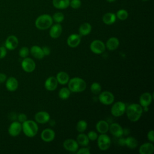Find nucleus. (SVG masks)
<instances>
[{
    "mask_svg": "<svg viewBox=\"0 0 154 154\" xmlns=\"http://www.w3.org/2000/svg\"><path fill=\"white\" fill-rule=\"evenodd\" d=\"M19 40L17 37L11 35L8 36L5 41V47L7 49L12 51L15 49L18 46Z\"/></svg>",
    "mask_w": 154,
    "mask_h": 154,
    "instance_id": "9b49d317",
    "label": "nucleus"
},
{
    "mask_svg": "<svg viewBox=\"0 0 154 154\" xmlns=\"http://www.w3.org/2000/svg\"><path fill=\"white\" fill-rule=\"evenodd\" d=\"M110 133L116 137H120L123 135V129L117 123H113L109 125V129Z\"/></svg>",
    "mask_w": 154,
    "mask_h": 154,
    "instance_id": "2eb2a0df",
    "label": "nucleus"
},
{
    "mask_svg": "<svg viewBox=\"0 0 154 154\" xmlns=\"http://www.w3.org/2000/svg\"><path fill=\"white\" fill-rule=\"evenodd\" d=\"M87 137H88L89 140L95 141L97 140L98 135L96 132H94L93 131H91L88 132V133L87 134Z\"/></svg>",
    "mask_w": 154,
    "mask_h": 154,
    "instance_id": "4c0bfd02",
    "label": "nucleus"
},
{
    "mask_svg": "<svg viewBox=\"0 0 154 154\" xmlns=\"http://www.w3.org/2000/svg\"><path fill=\"white\" fill-rule=\"evenodd\" d=\"M87 127V123L84 120H81L78 122L76 124V130L79 132H83L85 131Z\"/></svg>",
    "mask_w": 154,
    "mask_h": 154,
    "instance_id": "2f4dec72",
    "label": "nucleus"
},
{
    "mask_svg": "<svg viewBox=\"0 0 154 154\" xmlns=\"http://www.w3.org/2000/svg\"><path fill=\"white\" fill-rule=\"evenodd\" d=\"M22 131V124L19 122L14 121L9 126L8 132L10 136L16 137L19 135Z\"/></svg>",
    "mask_w": 154,
    "mask_h": 154,
    "instance_id": "9d476101",
    "label": "nucleus"
},
{
    "mask_svg": "<svg viewBox=\"0 0 154 154\" xmlns=\"http://www.w3.org/2000/svg\"><path fill=\"white\" fill-rule=\"evenodd\" d=\"M126 113L128 119L132 122H137L143 114V107L138 103H132L126 108Z\"/></svg>",
    "mask_w": 154,
    "mask_h": 154,
    "instance_id": "f257e3e1",
    "label": "nucleus"
},
{
    "mask_svg": "<svg viewBox=\"0 0 154 154\" xmlns=\"http://www.w3.org/2000/svg\"><path fill=\"white\" fill-rule=\"evenodd\" d=\"M7 55V49L5 46H0V59L4 58Z\"/></svg>",
    "mask_w": 154,
    "mask_h": 154,
    "instance_id": "a19ab883",
    "label": "nucleus"
},
{
    "mask_svg": "<svg viewBox=\"0 0 154 154\" xmlns=\"http://www.w3.org/2000/svg\"><path fill=\"white\" fill-rule=\"evenodd\" d=\"M143 1H148V0H143Z\"/></svg>",
    "mask_w": 154,
    "mask_h": 154,
    "instance_id": "09e8293b",
    "label": "nucleus"
},
{
    "mask_svg": "<svg viewBox=\"0 0 154 154\" xmlns=\"http://www.w3.org/2000/svg\"><path fill=\"white\" fill-rule=\"evenodd\" d=\"M70 93L71 91L69 89V88L63 87L58 91V96L60 99L63 100H65L69 97L70 95Z\"/></svg>",
    "mask_w": 154,
    "mask_h": 154,
    "instance_id": "7c9ffc66",
    "label": "nucleus"
},
{
    "mask_svg": "<svg viewBox=\"0 0 154 154\" xmlns=\"http://www.w3.org/2000/svg\"><path fill=\"white\" fill-rule=\"evenodd\" d=\"M63 147L67 151L75 152L78 149V143L76 140L69 138L63 142Z\"/></svg>",
    "mask_w": 154,
    "mask_h": 154,
    "instance_id": "f8f14e48",
    "label": "nucleus"
},
{
    "mask_svg": "<svg viewBox=\"0 0 154 154\" xmlns=\"http://www.w3.org/2000/svg\"><path fill=\"white\" fill-rule=\"evenodd\" d=\"M89 141L90 140L87 137V135L83 134L82 132L79 134L76 137L77 143L78 144L82 146H87L89 143Z\"/></svg>",
    "mask_w": 154,
    "mask_h": 154,
    "instance_id": "c85d7f7f",
    "label": "nucleus"
},
{
    "mask_svg": "<svg viewBox=\"0 0 154 154\" xmlns=\"http://www.w3.org/2000/svg\"><path fill=\"white\" fill-rule=\"evenodd\" d=\"M99 100L103 105H111L114 100V96L111 92L109 91H104L100 93L99 96Z\"/></svg>",
    "mask_w": 154,
    "mask_h": 154,
    "instance_id": "6e6552de",
    "label": "nucleus"
},
{
    "mask_svg": "<svg viewBox=\"0 0 154 154\" xmlns=\"http://www.w3.org/2000/svg\"><path fill=\"white\" fill-rule=\"evenodd\" d=\"M153 99V95H152L150 93L146 92L143 93L139 99L140 100V105L142 107L144 106H149Z\"/></svg>",
    "mask_w": 154,
    "mask_h": 154,
    "instance_id": "f3484780",
    "label": "nucleus"
},
{
    "mask_svg": "<svg viewBox=\"0 0 154 154\" xmlns=\"http://www.w3.org/2000/svg\"><path fill=\"white\" fill-rule=\"evenodd\" d=\"M63 28L61 25L60 23H57L53 25H51L49 30V35L52 38H57L61 34Z\"/></svg>",
    "mask_w": 154,
    "mask_h": 154,
    "instance_id": "a211bd4d",
    "label": "nucleus"
},
{
    "mask_svg": "<svg viewBox=\"0 0 154 154\" xmlns=\"http://www.w3.org/2000/svg\"><path fill=\"white\" fill-rule=\"evenodd\" d=\"M101 90H102L101 85L98 82H94L92 83V84L90 86V90L94 94L100 93Z\"/></svg>",
    "mask_w": 154,
    "mask_h": 154,
    "instance_id": "f704fd0d",
    "label": "nucleus"
},
{
    "mask_svg": "<svg viewBox=\"0 0 154 154\" xmlns=\"http://www.w3.org/2000/svg\"><path fill=\"white\" fill-rule=\"evenodd\" d=\"M21 66L22 69L28 73L33 72L35 69V63L34 61L30 58H24L22 61Z\"/></svg>",
    "mask_w": 154,
    "mask_h": 154,
    "instance_id": "1a4fd4ad",
    "label": "nucleus"
},
{
    "mask_svg": "<svg viewBox=\"0 0 154 154\" xmlns=\"http://www.w3.org/2000/svg\"><path fill=\"white\" fill-rule=\"evenodd\" d=\"M129 133V129H128L126 128L123 129V134H125V135H128Z\"/></svg>",
    "mask_w": 154,
    "mask_h": 154,
    "instance_id": "49530a36",
    "label": "nucleus"
},
{
    "mask_svg": "<svg viewBox=\"0 0 154 154\" xmlns=\"http://www.w3.org/2000/svg\"><path fill=\"white\" fill-rule=\"evenodd\" d=\"M91 25L89 23L85 22L82 23L79 28V32L80 35L85 36L89 34L91 31Z\"/></svg>",
    "mask_w": 154,
    "mask_h": 154,
    "instance_id": "cd10ccee",
    "label": "nucleus"
},
{
    "mask_svg": "<svg viewBox=\"0 0 154 154\" xmlns=\"http://www.w3.org/2000/svg\"><path fill=\"white\" fill-rule=\"evenodd\" d=\"M29 52H30L31 54L32 55V56L37 59L41 60V59L43 58V57H45L42 48L37 45L32 46Z\"/></svg>",
    "mask_w": 154,
    "mask_h": 154,
    "instance_id": "4be33fe9",
    "label": "nucleus"
},
{
    "mask_svg": "<svg viewBox=\"0 0 154 154\" xmlns=\"http://www.w3.org/2000/svg\"><path fill=\"white\" fill-rule=\"evenodd\" d=\"M109 124L105 120H99L96 125V128L100 134H105L109 129Z\"/></svg>",
    "mask_w": 154,
    "mask_h": 154,
    "instance_id": "b1692460",
    "label": "nucleus"
},
{
    "mask_svg": "<svg viewBox=\"0 0 154 154\" xmlns=\"http://www.w3.org/2000/svg\"><path fill=\"white\" fill-rule=\"evenodd\" d=\"M126 105L121 101L116 102L111 106V112L114 117H120L123 116L126 111Z\"/></svg>",
    "mask_w": 154,
    "mask_h": 154,
    "instance_id": "423d86ee",
    "label": "nucleus"
},
{
    "mask_svg": "<svg viewBox=\"0 0 154 154\" xmlns=\"http://www.w3.org/2000/svg\"><path fill=\"white\" fill-rule=\"evenodd\" d=\"M7 79V76L5 74L0 73V84H2L5 82Z\"/></svg>",
    "mask_w": 154,
    "mask_h": 154,
    "instance_id": "c03bdc74",
    "label": "nucleus"
},
{
    "mask_svg": "<svg viewBox=\"0 0 154 154\" xmlns=\"http://www.w3.org/2000/svg\"><path fill=\"white\" fill-rule=\"evenodd\" d=\"M42 48V50H43V54L45 55H49L51 53V49L50 48L48 47V46H43Z\"/></svg>",
    "mask_w": 154,
    "mask_h": 154,
    "instance_id": "37998d69",
    "label": "nucleus"
},
{
    "mask_svg": "<svg viewBox=\"0 0 154 154\" xmlns=\"http://www.w3.org/2000/svg\"><path fill=\"white\" fill-rule=\"evenodd\" d=\"M70 0H52L54 7L57 9L64 10L69 6Z\"/></svg>",
    "mask_w": 154,
    "mask_h": 154,
    "instance_id": "bb28decb",
    "label": "nucleus"
},
{
    "mask_svg": "<svg viewBox=\"0 0 154 154\" xmlns=\"http://www.w3.org/2000/svg\"><path fill=\"white\" fill-rule=\"evenodd\" d=\"M105 43L99 40H93L90 45V49L94 54H100L103 53L105 50Z\"/></svg>",
    "mask_w": 154,
    "mask_h": 154,
    "instance_id": "0eeeda50",
    "label": "nucleus"
},
{
    "mask_svg": "<svg viewBox=\"0 0 154 154\" xmlns=\"http://www.w3.org/2000/svg\"><path fill=\"white\" fill-rule=\"evenodd\" d=\"M116 14L111 12L105 13L102 17V20L103 23L108 25H112V23H114L116 22Z\"/></svg>",
    "mask_w": 154,
    "mask_h": 154,
    "instance_id": "a878e982",
    "label": "nucleus"
},
{
    "mask_svg": "<svg viewBox=\"0 0 154 154\" xmlns=\"http://www.w3.org/2000/svg\"><path fill=\"white\" fill-rule=\"evenodd\" d=\"M147 139L152 143L154 142V132L153 130H150L148 132L147 135Z\"/></svg>",
    "mask_w": 154,
    "mask_h": 154,
    "instance_id": "79ce46f5",
    "label": "nucleus"
},
{
    "mask_svg": "<svg viewBox=\"0 0 154 154\" xmlns=\"http://www.w3.org/2000/svg\"><path fill=\"white\" fill-rule=\"evenodd\" d=\"M81 40L80 35L77 34H72L67 38V44L70 48H76L79 45Z\"/></svg>",
    "mask_w": 154,
    "mask_h": 154,
    "instance_id": "dca6fc26",
    "label": "nucleus"
},
{
    "mask_svg": "<svg viewBox=\"0 0 154 154\" xmlns=\"http://www.w3.org/2000/svg\"><path fill=\"white\" fill-rule=\"evenodd\" d=\"M29 53V50L28 47L26 46H23L22 47L19 51V55L20 57L24 58L28 57Z\"/></svg>",
    "mask_w": 154,
    "mask_h": 154,
    "instance_id": "c9c22d12",
    "label": "nucleus"
},
{
    "mask_svg": "<svg viewBox=\"0 0 154 154\" xmlns=\"http://www.w3.org/2000/svg\"><path fill=\"white\" fill-rule=\"evenodd\" d=\"M40 137L43 141L49 143L52 141L54 140L55 133L52 129L46 128L42 132Z\"/></svg>",
    "mask_w": 154,
    "mask_h": 154,
    "instance_id": "ddd939ff",
    "label": "nucleus"
},
{
    "mask_svg": "<svg viewBox=\"0 0 154 154\" xmlns=\"http://www.w3.org/2000/svg\"><path fill=\"white\" fill-rule=\"evenodd\" d=\"M34 119L37 123L43 124L49 122L50 115L48 112L42 111L37 112L35 114Z\"/></svg>",
    "mask_w": 154,
    "mask_h": 154,
    "instance_id": "4468645a",
    "label": "nucleus"
},
{
    "mask_svg": "<svg viewBox=\"0 0 154 154\" xmlns=\"http://www.w3.org/2000/svg\"><path fill=\"white\" fill-rule=\"evenodd\" d=\"M86 87V82L83 79L79 77L73 78L68 82V88L71 92H82L85 90Z\"/></svg>",
    "mask_w": 154,
    "mask_h": 154,
    "instance_id": "f03ea898",
    "label": "nucleus"
},
{
    "mask_svg": "<svg viewBox=\"0 0 154 154\" xmlns=\"http://www.w3.org/2000/svg\"><path fill=\"white\" fill-rule=\"evenodd\" d=\"M17 119L20 123H23L27 120V116L23 113H20L17 116Z\"/></svg>",
    "mask_w": 154,
    "mask_h": 154,
    "instance_id": "ea45409f",
    "label": "nucleus"
},
{
    "mask_svg": "<svg viewBox=\"0 0 154 154\" xmlns=\"http://www.w3.org/2000/svg\"><path fill=\"white\" fill-rule=\"evenodd\" d=\"M69 5L73 9H78L81 6V1L80 0H71Z\"/></svg>",
    "mask_w": 154,
    "mask_h": 154,
    "instance_id": "e433bc0d",
    "label": "nucleus"
},
{
    "mask_svg": "<svg viewBox=\"0 0 154 154\" xmlns=\"http://www.w3.org/2000/svg\"><path fill=\"white\" fill-rule=\"evenodd\" d=\"M52 19L54 22L56 23H61L62 22L64 19V14L61 12H56L52 16Z\"/></svg>",
    "mask_w": 154,
    "mask_h": 154,
    "instance_id": "72a5a7b5",
    "label": "nucleus"
},
{
    "mask_svg": "<svg viewBox=\"0 0 154 154\" xmlns=\"http://www.w3.org/2000/svg\"><path fill=\"white\" fill-rule=\"evenodd\" d=\"M38 126L33 120H26L22 124V131L28 137H34L38 132Z\"/></svg>",
    "mask_w": 154,
    "mask_h": 154,
    "instance_id": "7ed1b4c3",
    "label": "nucleus"
},
{
    "mask_svg": "<svg viewBox=\"0 0 154 154\" xmlns=\"http://www.w3.org/2000/svg\"><path fill=\"white\" fill-rule=\"evenodd\" d=\"M119 46V40L117 37H112L108 38L105 46L109 51L116 50Z\"/></svg>",
    "mask_w": 154,
    "mask_h": 154,
    "instance_id": "5701e85b",
    "label": "nucleus"
},
{
    "mask_svg": "<svg viewBox=\"0 0 154 154\" xmlns=\"http://www.w3.org/2000/svg\"><path fill=\"white\" fill-rule=\"evenodd\" d=\"M77 154H90V149L87 147H83L76 151Z\"/></svg>",
    "mask_w": 154,
    "mask_h": 154,
    "instance_id": "58836bf2",
    "label": "nucleus"
},
{
    "mask_svg": "<svg viewBox=\"0 0 154 154\" xmlns=\"http://www.w3.org/2000/svg\"><path fill=\"white\" fill-rule=\"evenodd\" d=\"M58 86V81L55 77L49 76L45 82V87L48 91L55 90Z\"/></svg>",
    "mask_w": 154,
    "mask_h": 154,
    "instance_id": "6ab92c4d",
    "label": "nucleus"
},
{
    "mask_svg": "<svg viewBox=\"0 0 154 154\" xmlns=\"http://www.w3.org/2000/svg\"><path fill=\"white\" fill-rule=\"evenodd\" d=\"M53 23L52 16L48 14L39 16L35 21L36 28L40 30H45L51 26Z\"/></svg>",
    "mask_w": 154,
    "mask_h": 154,
    "instance_id": "20e7f679",
    "label": "nucleus"
},
{
    "mask_svg": "<svg viewBox=\"0 0 154 154\" xmlns=\"http://www.w3.org/2000/svg\"><path fill=\"white\" fill-rule=\"evenodd\" d=\"M119 143L120 146H125V139L123 138H120L119 140Z\"/></svg>",
    "mask_w": 154,
    "mask_h": 154,
    "instance_id": "a18cd8bd",
    "label": "nucleus"
},
{
    "mask_svg": "<svg viewBox=\"0 0 154 154\" xmlns=\"http://www.w3.org/2000/svg\"><path fill=\"white\" fill-rule=\"evenodd\" d=\"M125 145L130 149H135L138 146V141L135 138L128 137L125 139Z\"/></svg>",
    "mask_w": 154,
    "mask_h": 154,
    "instance_id": "c756f323",
    "label": "nucleus"
},
{
    "mask_svg": "<svg viewBox=\"0 0 154 154\" xmlns=\"http://www.w3.org/2000/svg\"><path fill=\"white\" fill-rule=\"evenodd\" d=\"M19 83L14 77H9L5 81L6 88L10 91H14L18 88Z\"/></svg>",
    "mask_w": 154,
    "mask_h": 154,
    "instance_id": "aec40b11",
    "label": "nucleus"
},
{
    "mask_svg": "<svg viewBox=\"0 0 154 154\" xmlns=\"http://www.w3.org/2000/svg\"><path fill=\"white\" fill-rule=\"evenodd\" d=\"M116 16V17H117L119 19L121 20H125L128 17V13L126 10L120 9L117 11Z\"/></svg>",
    "mask_w": 154,
    "mask_h": 154,
    "instance_id": "473e14b6",
    "label": "nucleus"
},
{
    "mask_svg": "<svg viewBox=\"0 0 154 154\" xmlns=\"http://www.w3.org/2000/svg\"><path fill=\"white\" fill-rule=\"evenodd\" d=\"M55 78L58 81V83L61 85H65L67 84L69 81V75L67 74V73L63 71L59 72L57 74Z\"/></svg>",
    "mask_w": 154,
    "mask_h": 154,
    "instance_id": "393cba45",
    "label": "nucleus"
},
{
    "mask_svg": "<svg viewBox=\"0 0 154 154\" xmlns=\"http://www.w3.org/2000/svg\"><path fill=\"white\" fill-rule=\"evenodd\" d=\"M154 151V146L151 142H147L141 144L139 149L140 154H152Z\"/></svg>",
    "mask_w": 154,
    "mask_h": 154,
    "instance_id": "412c9836",
    "label": "nucleus"
},
{
    "mask_svg": "<svg viewBox=\"0 0 154 154\" xmlns=\"http://www.w3.org/2000/svg\"><path fill=\"white\" fill-rule=\"evenodd\" d=\"M97 146L100 150H106L111 146V139L108 135L105 134H100L97 137Z\"/></svg>",
    "mask_w": 154,
    "mask_h": 154,
    "instance_id": "39448f33",
    "label": "nucleus"
},
{
    "mask_svg": "<svg viewBox=\"0 0 154 154\" xmlns=\"http://www.w3.org/2000/svg\"><path fill=\"white\" fill-rule=\"evenodd\" d=\"M108 2H114V1H115L116 0H106Z\"/></svg>",
    "mask_w": 154,
    "mask_h": 154,
    "instance_id": "de8ad7c7",
    "label": "nucleus"
}]
</instances>
